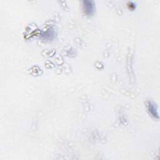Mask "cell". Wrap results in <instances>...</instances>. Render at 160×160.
<instances>
[{
	"instance_id": "1",
	"label": "cell",
	"mask_w": 160,
	"mask_h": 160,
	"mask_svg": "<svg viewBox=\"0 0 160 160\" xmlns=\"http://www.w3.org/2000/svg\"><path fill=\"white\" fill-rule=\"evenodd\" d=\"M82 8L84 12L87 16H91L94 12V3L92 1H83Z\"/></svg>"
},
{
	"instance_id": "2",
	"label": "cell",
	"mask_w": 160,
	"mask_h": 160,
	"mask_svg": "<svg viewBox=\"0 0 160 160\" xmlns=\"http://www.w3.org/2000/svg\"><path fill=\"white\" fill-rule=\"evenodd\" d=\"M148 108L149 112L151 113V114L152 116H154L156 118H159L158 113L157 111V108L153 102H149L148 104Z\"/></svg>"
}]
</instances>
